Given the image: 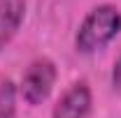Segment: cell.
<instances>
[{
  "label": "cell",
  "mask_w": 121,
  "mask_h": 118,
  "mask_svg": "<svg viewBox=\"0 0 121 118\" xmlns=\"http://www.w3.org/2000/svg\"><path fill=\"white\" fill-rule=\"evenodd\" d=\"M0 118H16V90L9 79L0 83Z\"/></svg>",
  "instance_id": "cell-5"
},
{
  "label": "cell",
  "mask_w": 121,
  "mask_h": 118,
  "mask_svg": "<svg viewBox=\"0 0 121 118\" xmlns=\"http://www.w3.org/2000/svg\"><path fill=\"white\" fill-rule=\"evenodd\" d=\"M112 83H114V88L121 90V56L117 58L114 63V70H112Z\"/></svg>",
  "instance_id": "cell-6"
},
{
  "label": "cell",
  "mask_w": 121,
  "mask_h": 118,
  "mask_svg": "<svg viewBox=\"0 0 121 118\" xmlns=\"http://www.w3.org/2000/svg\"><path fill=\"white\" fill-rule=\"evenodd\" d=\"M26 12V0H0V49L9 44V39L21 28Z\"/></svg>",
  "instance_id": "cell-4"
},
{
  "label": "cell",
  "mask_w": 121,
  "mask_h": 118,
  "mask_svg": "<svg viewBox=\"0 0 121 118\" xmlns=\"http://www.w3.org/2000/svg\"><path fill=\"white\" fill-rule=\"evenodd\" d=\"M121 30V12L114 5H100L91 9V14L84 19V23L77 30V51L93 53L103 49L107 42H112Z\"/></svg>",
  "instance_id": "cell-1"
},
{
  "label": "cell",
  "mask_w": 121,
  "mask_h": 118,
  "mask_svg": "<svg viewBox=\"0 0 121 118\" xmlns=\"http://www.w3.org/2000/svg\"><path fill=\"white\" fill-rule=\"evenodd\" d=\"M91 111V90L82 81L75 83L60 95L54 106V118H86Z\"/></svg>",
  "instance_id": "cell-3"
},
{
  "label": "cell",
  "mask_w": 121,
  "mask_h": 118,
  "mask_svg": "<svg viewBox=\"0 0 121 118\" xmlns=\"http://www.w3.org/2000/svg\"><path fill=\"white\" fill-rule=\"evenodd\" d=\"M56 81V65L49 58L33 60L21 76V95L28 104H40L49 97Z\"/></svg>",
  "instance_id": "cell-2"
}]
</instances>
